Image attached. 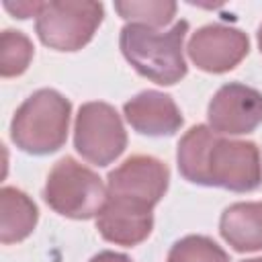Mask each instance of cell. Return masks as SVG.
Returning <instances> with one entry per match:
<instances>
[{"mask_svg": "<svg viewBox=\"0 0 262 262\" xmlns=\"http://www.w3.org/2000/svg\"><path fill=\"white\" fill-rule=\"evenodd\" d=\"M180 174L201 186L250 192L262 184V158L252 141L225 139L209 125L190 127L178 141Z\"/></svg>", "mask_w": 262, "mask_h": 262, "instance_id": "1", "label": "cell"}, {"mask_svg": "<svg viewBox=\"0 0 262 262\" xmlns=\"http://www.w3.org/2000/svg\"><path fill=\"white\" fill-rule=\"evenodd\" d=\"M186 33V20H178L166 33L127 23L119 35V47L137 74L160 86H172L186 76V61L182 53Z\"/></svg>", "mask_w": 262, "mask_h": 262, "instance_id": "2", "label": "cell"}, {"mask_svg": "<svg viewBox=\"0 0 262 262\" xmlns=\"http://www.w3.org/2000/svg\"><path fill=\"white\" fill-rule=\"evenodd\" d=\"M72 102L51 88L33 92L10 121V139L33 156L57 151L68 139Z\"/></svg>", "mask_w": 262, "mask_h": 262, "instance_id": "3", "label": "cell"}, {"mask_svg": "<svg viewBox=\"0 0 262 262\" xmlns=\"http://www.w3.org/2000/svg\"><path fill=\"white\" fill-rule=\"evenodd\" d=\"M102 178L74 158H61L47 174L43 199L68 219H92L106 203Z\"/></svg>", "mask_w": 262, "mask_h": 262, "instance_id": "4", "label": "cell"}, {"mask_svg": "<svg viewBox=\"0 0 262 262\" xmlns=\"http://www.w3.org/2000/svg\"><path fill=\"white\" fill-rule=\"evenodd\" d=\"M104 16V6L90 0H49L35 16L43 45L55 51H78L90 43Z\"/></svg>", "mask_w": 262, "mask_h": 262, "instance_id": "5", "label": "cell"}, {"mask_svg": "<svg viewBox=\"0 0 262 262\" xmlns=\"http://www.w3.org/2000/svg\"><path fill=\"white\" fill-rule=\"evenodd\" d=\"M74 147L94 166L113 164L127 147V131L115 106L106 102H86L74 123Z\"/></svg>", "mask_w": 262, "mask_h": 262, "instance_id": "6", "label": "cell"}, {"mask_svg": "<svg viewBox=\"0 0 262 262\" xmlns=\"http://www.w3.org/2000/svg\"><path fill=\"white\" fill-rule=\"evenodd\" d=\"M170 170L154 156H131L106 176V194L145 207L158 205L168 190Z\"/></svg>", "mask_w": 262, "mask_h": 262, "instance_id": "7", "label": "cell"}, {"mask_svg": "<svg viewBox=\"0 0 262 262\" xmlns=\"http://www.w3.org/2000/svg\"><path fill=\"white\" fill-rule=\"evenodd\" d=\"M209 127L217 135H246L262 123V92L229 82L221 86L207 108Z\"/></svg>", "mask_w": 262, "mask_h": 262, "instance_id": "8", "label": "cell"}, {"mask_svg": "<svg viewBox=\"0 0 262 262\" xmlns=\"http://www.w3.org/2000/svg\"><path fill=\"white\" fill-rule=\"evenodd\" d=\"M190 61L209 74H223L233 70L250 51L248 35L227 25H205L186 45Z\"/></svg>", "mask_w": 262, "mask_h": 262, "instance_id": "9", "label": "cell"}, {"mask_svg": "<svg viewBox=\"0 0 262 262\" xmlns=\"http://www.w3.org/2000/svg\"><path fill=\"white\" fill-rule=\"evenodd\" d=\"M154 215L151 207L106 196L104 207L96 215V229L98 233L117 246H137L151 233Z\"/></svg>", "mask_w": 262, "mask_h": 262, "instance_id": "10", "label": "cell"}, {"mask_svg": "<svg viewBox=\"0 0 262 262\" xmlns=\"http://www.w3.org/2000/svg\"><path fill=\"white\" fill-rule=\"evenodd\" d=\"M127 123L141 135L164 137L174 135L182 127V113L172 96L158 90H143L129 98L123 106Z\"/></svg>", "mask_w": 262, "mask_h": 262, "instance_id": "11", "label": "cell"}, {"mask_svg": "<svg viewBox=\"0 0 262 262\" xmlns=\"http://www.w3.org/2000/svg\"><path fill=\"white\" fill-rule=\"evenodd\" d=\"M221 237L235 252L262 250V203H235L229 205L219 219Z\"/></svg>", "mask_w": 262, "mask_h": 262, "instance_id": "12", "label": "cell"}, {"mask_svg": "<svg viewBox=\"0 0 262 262\" xmlns=\"http://www.w3.org/2000/svg\"><path fill=\"white\" fill-rule=\"evenodd\" d=\"M37 205L18 188L4 186L0 190V242L16 244L29 237L37 225Z\"/></svg>", "mask_w": 262, "mask_h": 262, "instance_id": "13", "label": "cell"}, {"mask_svg": "<svg viewBox=\"0 0 262 262\" xmlns=\"http://www.w3.org/2000/svg\"><path fill=\"white\" fill-rule=\"evenodd\" d=\"M115 10L121 18L131 25H143L149 29H158L168 25L176 14V2L170 0H127L115 2Z\"/></svg>", "mask_w": 262, "mask_h": 262, "instance_id": "14", "label": "cell"}, {"mask_svg": "<svg viewBox=\"0 0 262 262\" xmlns=\"http://www.w3.org/2000/svg\"><path fill=\"white\" fill-rule=\"evenodd\" d=\"M33 53H35L33 43L25 33L12 31V29L2 31V37H0V76L2 78L20 76L29 68Z\"/></svg>", "mask_w": 262, "mask_h": 262, "instance_id": "15", "label": "cell"}, {"mask_svg": "<svg viewBox=\"0 0 262 262\" xmlns=\"http://www.w3.org/2000/svg\"><path fill=\"white\" fill-rule=\"evenodd\" d=\"M168 262H229V256L207 235H186L172 246Z\"/></svg>", "mask_w": 262, "mask_h": 262, "instance_id": "16", "label": "cell"}, {"mask_svg": "<svg viewBox=\"0 0 262 262\" xmlns=\"http://www.w3.org/2000/svg\"><path fill=\"white\" fill-rule=\"evenodd\" d=\"M43 2H4V8L14 14L16 18H29V16H37L41 10Z\"/></svg>", "mask_w": 262, "mask_h": 262, "instance_id": "17", "label": "cell"}, {"mask_svg": "<svg viewBox=\"0 0 262 262\" xmlns=\"http://www.w3.org/2000/svg\"><path fill=\"white\" fill-rule=\"evenodd\" d=\"M88 262H131V258L125 254H119V252L104 250V252H98L96 256H92Z\"/></svg>", "mask_w": 262, "mask_h": 262, "instance_id": "18", "label": "cell"}, {"mask_svg": "<svg viewBox=\"0 0 262 262\" xmlns=\"http://www.w3.org/2000/svg\"><path fill=\"white\" fill-rule=\"evenodd\" d=\"M258 47H260V53H262V25L258 29Z\"/></svg>", "mask_w": 262, "mask_h": 262, "instance_id": "19", "label": "cell"}, {"mask_svg": "<svg viewBox=\"0 0 262 262\" xmlns=\"http://www.w3.org/2000/svg\"><path fill=\"white\" fill-rule=\"evenodd\" d=\"M242 262H262V258H252V260H242Z\"/></svg>", "mask_w": 262, "mask_h": 262, "instance_id": "20", "label": "cell"}]
</instances>
